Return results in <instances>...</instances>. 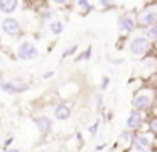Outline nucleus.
Masks as SVG:
<instances>
[{
  "instance_id": "nucleus-1",
  "label": "nucleus",
  "mask_w": 157,
  "mask_h": 152,
  "mask_svg": "<svg viewBox=\"0 0 157 152\" xmlns=\"http://www.w3.org/2000/svg\"><path fill=\"white\" fill-rule=\"evenodd\" d=\"M154 42H150L144 32L140 34H133L132 37L128 39V44H127V51L132 57L135 59H144V57L150 56V51H152Z\"/></svg>"
},
{
  "instance_id": "nucleus-2",
  "label": "nucleus",
  "mask_w": 157,
  "mask_h": 152,
  "mask_svg": "<svg viewBox=\"0 0 157 152\" xmlns=\"http://www.w3.org/2000/svg\"><path fill=\"white\" fill-rule=\"evenodd\" d=\"M0 29H2V34L4 37H10L14 39H21L24 36V24L21 22V19H17L15 15H4L2 22H0Z\"/></svg>"
},
{
  "instance_id": "nucleus-3",
  "label": "nucleus",
  "mask_w": 157,
  "mask_h": 152,
  "mask_svg": "<svg viewBox=\"0 0 157 152\" xmlns=\"http://www.w3.org/2000/svg\"><path fill=\"white\" fill-rule=\"evenodd\" d=\"M117 29L122 37H132L137 30L140 29L139 19H137V12H125L118 17L117 22Z\"/></svg>"
},
{
  "instance_id": "nucleus-4",
  "label": "nucleus",
  "mask_w": 157,
  "mask_h": 152,
  "mask_svg": "<svg viewBox=\"0 0 157 152\" xmlns=\"http://www.w3.org/2000/svg\"><path fill=\"white\" fill-rule=\"evenodd\" d=\"M39 56H41V51H39L37 44L27 37L22 39L15 47V57L21 61H36Z\"/></svg>"
},
{
  "instance_id": "nucleus-5",
  "label": "nucleus",
  "mask_w": 157,
  "mask_h": 152,
  "mask_svg": "<svg viewBox=\"0 0 157 152\" xmlns=\"http://www.w3.org/2000/svg\"><path fill=\"white\" fill-rule=\"evenodd\" d=\"M137 19H139L140 29H147V27H150V25H155L157 24V2L145 3V5L137 12Z\"/></svg>"
},
{
  "instance_id": "nucleus-6",
  "label": "nucleus",
  "mask_w": 157,
  "mask_h": 152,
  "mask_svg": "<svg viewBox=\"0 0 157 152\" xmlns=\"http://www.w3.org/2000/svg\"><path fill=\"white\" fill-rule=\"evenodd\" d=\"M154 98H155V95H154L152 90H149V88L139 90L132 100V107L135 110H140V111H149L152 103H154Z\"/></svg>"
},
{
  "instance_id": "nucleus-7",
  "label": "nucleus",
  "mask_w": 157,
  "mask_h": 152,
  "mask_svg": "<svg viewBox=\"0 0 157 152\" xmlns=\"http://www.w3.org/2000/svg\"><path fill=\"white\" fill-rule=\"evenodd\" d=\"M144 118H145V117H144V111L135 110V108H133V110L128 113V117H127V122H125L127 128L132 130V132H137L144 125Z\"/></svg>"
},
{
  "instance_id": "nucleus-8",
  "label": "nucleus",
  "mask_w": 157,
  "mask_h": 152,
  "mask_svg": "<svg viewBox=\"0 0 157 152\" xmlns=\"http://www.w3.org/2000/svg\"><path fill=\"white\" fill-rule=\"evenodd\" d=\"M71 113H73V108H71V105L66 103V101H61V103L54 105V108H52V115H54V118L59 122H66L71 117Z\"/></svg>"
},
{
  "instance_id": "nucleus-9",
  "label": "nucleus",
  "mask_w": 157,
  "mask_h": 152,
  "mask_svg": "<svg viewBox=\"0 0 157 152\" xmlns=\"http://www.w3.org/2000/svg\"><path fill=\"white\" fill-rule=\"evenodd\" d=\"M150 144H152V140H150L149 134H137L135 140H133V144L130 149L135 150V152H147L150 149Z\"/></svg>"
},
{
  "instance_id": "nucleus-10",
  "label": "nucleus",
  "mask_w": 157,
  "mask_h": 152,
  "mask_svg": "<svg viewBox=\"0 0 157 152\" xmlns=\"http://www.w3.org/2000/svg\"><path fill=\"white\" fill-rule=\"evenodd\" d=\"M22 0H0V14L2 15H14L21 10Z\"/></svg>"
},
{
  "instance_id": "nucleus-11",
  "label": "nucleus",
  "mask_w": 157,
  "mask_h": 152,
  "mask_svg": "<svg viewBox=\"0 0 157 152\" xmlns=\"http://www.w3.org/2000/svg\"><path fill=\"white\" fill-rule=\"evenodd\" d=\"M34 120V125L37 127V130L41 132V134H49V132L52 130V120L49 117H46V115H39V117H34L32 118Z\"/></svg>"
},
{
  "instance_id": "nucleus-12",
  "label": "nucleus",
  "mask_w": 157,
  "mask_h": 152,
  "mask_svg": "<svg viewBox=\"0 0 157 152\" xmlns=\"http://www.w3.org/2000/svg\"><path fill=\"white\" fill-rule=\"evenodd\" d=\"M39 19H41L42 22L49 24V22H52V20L58 19V12L54 10V7L48 3L46 7H42V9L39 10Z\"/></svg>"
},
{
  "instance_id": "nucleus-13",
  "label": "nucleus",
  "mask_w": 157,
  "mask_h": 152,
  "mask_svg": "<svg viewBox=\"0 0 157 152\" xmlns=\"http://www.w3.org/2000/svg\"><path fill=\"white\" fill-rule=\"evenodd\" d=\"M48 30H49V34H51V36H54V37L61 36V34L64 32V22H63L61 19L52 20V22L48 24Z\"/></svg>"
},
{
  "instance_id": "nucleus-14",
  "label": "nucleus",
  "mask_w": 157,
  "mask_h": 152,
  "mask_svg": "<svg viewBox=\"0 0 157 152\" xmlns=\"http://www.w3.org/2000/svg\"><path fill=\"white\" fill-rule=\"evenodd\" d=\"M75 5H76V9L79 10L81 15H88V14L93 12V9H95L91 0H75Z\"/></svg>"
},
{
  "instance_id": "nucleus-15",
  "label": "nucleus",
  "mask_w": 157,
  "mask_h": 152,
  "mask_svg": "<svg viewBox=\"0 0 157 152\" xmlns=\"http://www.w3.org/2000/svg\"><path fill=\"white\" fill-rule=\"evenodd\" d=\"M0 90L4 91V93H7V95H17L19 93L17 86L14 84L12 80H2L0 81Z\"/></svg>"
},
{
  "instance_id": "nucleus-16",
  "label": "nucleus",
  "mask_w": 157,
  "mask_h": 152,
  "mask_svg": "<svg viewBox=\"0 0 157 152\" xmlns=\"http://www.w3.org/2000/svg\"><path fill=\"white\" fill-rule=\"evenodd\" d=\"M142 32H144V36H145L150 42L157 44V24H155V25L147 27V29H142Z\"/></svg>"
},
{
  "instance_id": "nucleus-17",
  "label": "nucleus",
  "mask_w": 157,
  "mask_h": 152,
  "mask_svg": "<svg viewBox=\"0 0 157 152\" xmlns=\"http://www.w3.org/2000/svg\"><path fill=\"white\" fill-rule=\"evenodd\" d=\"M91 54H93V46H88L85 51H81V53L75 57V61H76V63H81V61H90V59H91Z\"/></svg>"
},
{
  "instance_id": "nucleus-18",
  "label": "nucleus",
  "mask_w": 157,
  "mask_h": 152,
  "mask_svg": "<svg viewBox=\"0 0 157 152\" xmlns=\"http://www.w3.org/2000/svg\"><path fill=\"white\" fill-rule=\"evenodd\" d=\"M78 49H79V44H69L68 47H66L64 51H63V54H61V59H66V57H71V56H75L76 53H78Z\"/></svg>"
},
{
  "instance_id": "nucleus-19",
  "label": "nucleus",
  "mask_w": 157,
  "mask_h": 152,
  "mask_svg": "<svg viewBox=\"0 0 157 152\" xmlns=\"http://www.w3.org/2000/svg\"><path fill=\"white\" fill-rule=\"evenodd\" d=\"M98 5L101 10H110L117 5V0H98Z\"/></svg>"
},
{
  "instance_id": "nucleus-20",
  "label": "nucleus",
  "mask_w": 157,
  "mask_h": 152,
  "mask_svg": "<svg viewBox=\"0 0 157 152\" xmlns=\"http://www.w3.org/2000/svg\"><path fill=\"white\" fill-rule=\"evenodd\" d=\"M48 3L52 7H66V5L75 3V0H48Z\"/></svg>"
},
{
  "instance_id": "nucleus-21",
  "label": "nucleus",
  "mask_w": 157,
  "mask_h": 152,
  "mask_svg": "<svg viewBox=\"0 0 157 152\" xmlns=\"http://www.w3.org/2000/svg\"><path fill=\"white\" fill-rule=\"evenodd\" d=\"M108 86H110V76H103L101 78V83H100V88H101V91H105V90H108Z\"/></svg>"
},
{
  "instance_id": "nucleus-22",
  "label": "nucleus",
  "mask_w": 157,
  "mask_h": 152,
  "mask_svg": "<svg viewBox=\"0 0 157 152\" xmlns=\"http://www.w3.org/2000/svg\"><path fill=\"white\" fill-rule=\"evenodd\" d=\"M149 132H150V134H155L157 135V117L152 118V120L149 122Z\"/></svg>"
},
{
  "instance_id": "nucleus-23",
  "label": "nucleus",
  "mask_w": 157,
  "mask_h": 152,
  "mask_svg": "<svg viewBox=\"0 0 157 152\" xmlns=\"http://www.w3.org/2000/svg\"><path fill=\"white\" fill-rule=\"evenodd\" d=\"M98 128H100V120H95V123L93 125H90V134L95 137L96 134H98Z\"/></svg>"
},
{
  "instance_id": "nucleus-24",
  "label": "nucleus",
  "mask_w": 157,
  "mask_h": 152,
  "mask_svg": "<svg viewBox=\"0 0 157 152\" xmlns=\"http://www.w3.org/2000/svg\"><path fill=\"white\" fill-rule=\"evenodd\" d=\"M54 76V69H51V71H46L44 74H42V78H44V80H49V78H52Z\"/></svg>"
},
{
  "instance_id": "nucleus-25",
  "label": "nucleus",
  "mask_w": 157,
  "mask_h": 152,
  "mask_svg": "<svg viewBox=\"0 0 157 152\" xmlns=\"http://www.w3.org/2000/svg\"><path fill=\"white\" fill-rule=\"evenodd\" d=\"M12 142H14V135H12V137H9V138H7V140H5V142H4V149H7V147H9V145H10V144H12Z\"/></svg>"
},
{
  "instance_id": "nucleus-26",
  "label": "nucleus",
  "mask_w": 157,
  "mask_h": 152,
  "mask_svg": "<svg viewBox=\"0 0 157 152\" xmlns=\"http://www.w3.org/2000/svg\"><path fill=\"white\" fill-rule=\"evenodd\" d=\"M2 152H21V149H17V147H7V149H4Z\"/></svg>"
},
{
  "instance_id": "nucleus-27",
  "label": "nucleus",
  "mask_w": 157,
  "mask_h": 152,
  "mask_svg": "<svg viewBox=\"0 0 157 152\" xmlns=\"http://www.w3.org/2000/svg\"><path fill=\"white\" fill-rule=\"evenodd\" d=\"M105 147H106V144H98V145L95 147V152H101Z\"/></svg>"
},
{
  "instance_id": "nucleus-28",
  "label": "nucleus",
  "mask_w": 157,
  "mask_h": 152,
  "mask_svg": "<svg viewBox=\"0 0 157 152\" xmlns=\"http://www.w3.org/2000/svg\"><path fill=\"white\" fill-rule=\"evenodd\" d=\"M144 2V5H145V3H154V2H157V0H142Z\"/></svg>"
},
{
  "instance_id": "nucleus-29",
  "label": "nucleus",
  "mask_w": 157,
  "mask_h": 152,
  "mask_svg": "<svg viewBox=\"0 0 157 152\" xmlns=\"http://www.w3.org/2000/svg\"><path fill=\"white\" fill-rule=\"evenodd\" d=\"M128 152H135V150H132V149H130V150H128Z\"/></svg>"
},
{
  "instance_id": "nucleus-30",
  "label": "nucleus",
  "mask_w": 157,
  "mask_h": 152,
  "mask_svg": "<svg viewBox=\"0 0 157 152\" xmlns=\"http://www.w3.org/2000/svg\"><path fill=\"white\" fill-rule=\"evenodd\" d=\"M147 152H154V150H150V149H149V150H147Z\"/></svg>"
},
{
  "instance_id": "nucleus-31",
  "label": "nucleus",
  "mask_w": 157,
  "mask_h": 152,
  "mask_svg": "<svg viewBox=\"0 0 157 152\" xmlns=\"http://www.w3.org/2000/svg\"><path fill=\"white\" fill-rule=\"evenodd\" d=\"M155 152H157V150H155Z\"/></svg>"
}]
</instances>
